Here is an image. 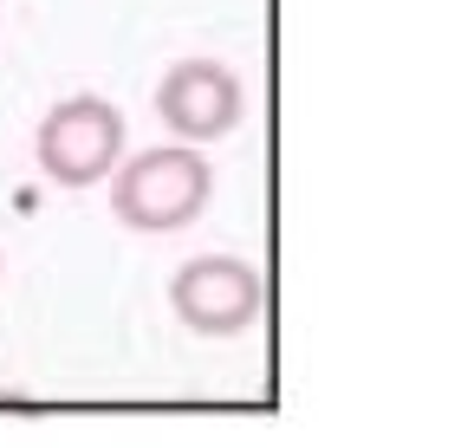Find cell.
Wrapping results in <instances>:
<instances>
[{"label":"cell","instance_id":"6da1fadb","mask_svg":"<svg viewBox=\"0 0 461 448\" xmlns=\"http://www.w3.org/2000/svg\"><path fill=\"white\" fill-rule=\"evenodd\" d=\"M104 183H111V215L131 234H176L202 221L214 202V169L202 157V143H163V149L117 157Z\"/></svg>","mask_w":461,"mask_h":448},{"label":"cell","instance_id":"277c9868","mask_svg":"<svg viewBox=\"0 0 461 448\" xmlns=\"http://www.w3.org/2000/svg\"><path fill=\"white\" fill-rule=\"evenodd\" d=\"M157 117L176 143H221L248 117V85L221 58H176L157 78Z\"/></svg>","mask_w":461,"mask_h":448},{"label":"cell","instance_id":"7a4b0ae2","mask_svg":"<svg viewBox=\"0 0 461 448\" xmlns=\"http://www.w3.org/2000/svg\"><path fill=\"white\" fill-rule=\"evenodd\" d=\"M117 157H124V111H117L111 98H98V92L59 98L40 117V130H33V163L59 189L104 183V175L117 169Z\"/></svg>","mask_w":461,"mask_h":448},{"label":"cell","instance_id":"3957f363","mask_svg":"<svg viewBox=\"0 0 461 448\" xmlns=\"http://www.w3.org/2000/svg\"><path fill=\"white\" fill-rule=\"evenodd\" d=\"M260 306H267L260 266H248L240 254H195L169 280V312L195 338H240L260 318Z\"/></svg>","mask_w":461,"mask_h":448}]
</instances>
